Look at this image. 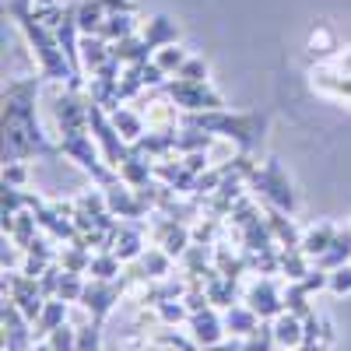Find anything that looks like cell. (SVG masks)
Returning a JSON list of instances; mask_svg holds the SVG:
<instances>
[{
    "label": "cell",
    "mask_w": 351,
    "mask_h": 351,
    "mask_svg": "<svg viewBox=\"0 0 351 351\" xmlns=\"http://www.w3.org/2000/svg\"><path fill=\"white\" fill-rule=\"evenodd\" d=\"M155 313L162 319V327H176V324H186L190 319V309H186L183 299H165V302L155 306Z\"/></svg>",
    "instance_id": "obj_27"
},
{
    "label": "cell",
    "mask_w": 351,
    "mask_h": 351,
    "mask_svg": "<svg viewBox=\"0 0 351 351\" xmlns=\"http://www.w3.org/2000/svg\"><path fill=\"white\" fill-rule=\"evenodd\" d=\"M152 60H155L169 77H176V74L183 71V64L190 60V53H186L180 43H169V46H162V49H155V53H152Z\"/></svg>",
    "instance_id": "obj_23"
},
{
    "label": "cell",
    "mask_w": 351,
    "mask_h": 351,
    "mask_svg": "<svg viewBox=\"0 0 351 351\" xmlns=\"http://www.w3.org/2000/svg\"><path fill=\"white\" fill-rule=\"evenodd\" d=\"M84 274H74V271H64V278H60V295L64 302H81V295H84Z\"/></svg>",
    "instance_id": "obj_29"
},
{
    "label": "cell",
    "mask_w": 351,
    "mask_h": 351,
    "mask_svg": "<svg viewBox=\"0 0 351 351\" xmlns=\"http://www.w3.org/2000/svg\"><path fill=\"white\" fill-rule=\"evenodd\" d=\"M32 4H36V8H56L60 0H32Z\"/></svg>",
    "instance_id": "obj_38"
},
{
    "label": "cell",
    "mask_w": 351,
    "mask_h": 351,
    "mask_svg": "<svg viewBox=\"0 0 351 351\" xmlns=\"http://www.w3.org/2000/svg\"><path fill=\"white\" fill-rule=\"evenodd\" d=\"M313 263H316V267H324V271H337V267H344V263H351V232L337 228V236L327 246V253H319Z\"/></svg>",
    "instance_id": "obj_16"
},
{
    "label": "cell",
    "mask_w": 351,
    "mask_h": 351,
    "mask_svg": "<svg viewBox=\"0 0 351 351\" xmlns=\"http://www.w3.org/2000/svg\"><path fill=\"white\" fill-rule=\"evenodd\" d=\"M211 351H243V344H228V341H221V344L211 348Z\"/></svg>",
    "instance_id": "obj_36"
},
{
    "label": "cell",
    "mask_w": 351,
    "mask_h": 351,
    "mask_svg": "<svg viewBox=\"0 0 351 351\" xmlns=\"http://www.w3.org/2000/svg\"><path fill=\"white\" fill-rule=\"evenodd\" d=\"M267 225H271V232H274V239L285 246V250H299V243H302V236H299V228H295V221H291L285 211H278V208H271L267 204Z\"/></svg>",
    "instance_id": "obj_17"
},
{
    "label": "cell",
    "mask_w": 351,
    "mask_h": 351,
    "mask_svg": "<svg viewBox=\"0 0 351 351\" xmlns=\"http://www.w3.org/2000/svg\"><path fill=\"white\" fill-rule=\"evenodd\" d=\"M285 309L288 313H295V316H313L316 309L309 306V291L302 288V281H288V288H285Z\"/></svg>",
    "instance_id": "obj_25"
},
{
    "label": "cell",
    "mask_w": 351,
    "mask_h": 351,
    "mask_svg": "<svg viewBox=\"0 0 351 351\" xmlns=\"http://www.w3.org/2000/svg\"><path fill=\"white\" fill-rule=\"evenodd\" d=\"M120 295H123V278H120V281H99V278H92V281L84 285L81 309L102 324V319L109 316V309L120 302Z\"/></svg>",
    "instance_id": "obj_5"
},
{
    "label": "cell",
    "mask_w": 351,
    "mask_h": 351,
    "mask_svg": "<svg viewBox=\"0 0 351 351\" xmlns=\"http://www.w3.org/2000/svg\"><path fill=\"white\" fill-rule=\"evenodd\" d=\"M186 123H190V127H200V130H208V134H215V137H221V141L239 144L243 152L253 148V144L260 141V130H263V120H260V116H232V112H225V109L190 112Z\"/></svg>",
    "instance_id": "obj_2"
},
{
    "label": "cell",
    "mask_w": 351,
    "mask_h": 351,
    "mask_svg": "<svg viewBox=\"0 0 351 351\" xmlns=\"http://www.w3.org/2000/svg\"><path fill=\"white\" fill-rule=\"evenodd\" d=\"M77 351H102V324L88 319L77 327Z\"/></svg>",
    "instance_id": "obj_28"
},
{
    "label": "cell",
    "mask_w": 351,
    "mask_h": 351,
    "mask_svg": "<svg viewBox=\"0 0 351 351\" xmlns=\"http://www.w3.org/2000/svg\"><path fill=\"white\" fill-rule=\"evenodd\" d=\"M295 351H327V344L324 341H302Z\"/></svg>",
    "instance_id": "obj_35"
},
{
    "label": "cell",
    "mask_w": 351,
    "mask_h": 351,
    "mask_svg": "<svg viewBox=\"0 0 351 351\" xmlns=\"http://www.w3.org/2000/svg\"><path fill=\"white\" fill-rule=\"evenodd\" d=\"M260 324H263V319H260L250 306H228V309H225V330H228L232 337H250Z\"/></svg>",
    "instance_id": "obj_18"
},
{
    "label": "cell",
    "mask_w": 351,
    "mask_h": 351,
    "mask_svg": "<svg viewBox=\"0 0 351 351\" xmlns=\"http://www.w3.org/2000/svg\"><path fill=\"white\" fill-rule=\"evenodd\" d=\"M102 8H106L109 14H116V11H134L130 0H102Z\"/></svg>",
    "instance_id": "obj_34"
},
{
    "label": "cell",
    "mask_w": 351,
    "mask_h": 351,
    "mask_svg": "<svg viewBox=\"0 0 351 351\" xmlns=\"http://www.w3.org/2000/svg\"><path fill=\"white\" fill-rule=\"evenodd\" d=\"M109 60H112V43L109 39H102V36H81V67L88 74L102 71Z\"/></svg>",
    "instance_id": "obj_11"
},
{
    "label": "cell",
    "mask_w": 351,
    "mask_h": 351,
    "mask_svg": "<svg viewBox=\"0 0 351 351\" xmlns=\"http://www.w3.org/2000/svg\"><path fill=\"white\" fill-rule=\"evenodd\" d=\"M67 313H71V302H64L60 295L46 299V306H43V313H39V319H36V337H46L49 330H56L60 324H67Z\"/></svg>",
    "instance_id": "obj_19"
},
{
    "label": "cell",
    "mask_w": 351,
    "mask_h": 351,
    "mask_svg": "<svg viewBox=\"0 0 351 351\" xmlns=\"http://www.w3.org/2000/svg\"><path fill=\"white\" fill-rule=\"evenodd\" d=\"M162 92L172 99L176 109L183 112H208V109H225L221 95L208 81H183V77H169Z\"/></svg>",
    "instance_id": "obj_4"
},
{
    "label": "cell",
    "mask_w": 351,
    "mask_h": 351,
    "mask_svg": "<svg viewBox=\"0 0 351 351\" xmlns=\"http://www.w3.org/2000/svg\"><path fill=\"white\" fill-rule=\"evenodd\" d=\"M309 263H313V260H309L302 250H285V253H281V271H285L288 281H302V278L313 271Z\"/></svg>",
    "instance_id": "obj_26"
},
{
    "label": "cell",
    "mask_w": 351,
    "mask_h": 351,
    "mask_svg": "<svg viewBox=\"0 0 351 351\" xmlns=\"http://www.w3.org/2000/svg\"><path fill=\"white\" fill-rule=\"evenodd\" d=\"M274 337H278V344L285 348V351H295L302 341H306V324H302V316H295V313H281L278 319H274Z\"/></svg>",
    "instance_id": "obj_13"
},
{
    "label": "cell",
    "mask_w": 351,
    "mask_h": 351,
    "mask_svg": "<svg viewBox=\"0 0 351 351\" xmlns=\"http://www.w3.org/2000/svg\"><path fill=\"white\" fill-rule=\"evenodd\" d=\"M246 306L260 316V319H278L285 313V295L278 291L274 278H260L246 288Z\"/></svg>",
    "instance_id": "obj_8"
},
{
    "label": "cell",
    "mask_w": 351,
    "mask_h": 351,
    "mask_svg": "<svg viewBox=\"0 0 351 351\" xmlns=\"http://www.w3.org/2000/svg\"><path fill=\"white\" fill-rule=\"evenodd\" d=\"M109 120H112V127L120 130V137H123L127 144H137L144 134H148V120H144V112H141L137 106H120V109H112Z\"/></svg>",
    "instance_id": "obj_10"
},
{
    "label": "cell",
    "mask_w": 351,
    "mask_h": 351,
    "mask_svg": "<svg viewBox=\"0 0 351 351\" xmlns=\"http://www.w3.org/2000/svg\"><path fill=\"white\" fill-rule=\"evenodd\" d=\"M152 46L144 43V36L137 32V36H127V39H120V43H112V56L120 60L123 67H137V64H148L152 60Z\"/></svg>",
    "instance_id": "obj_12"
},
{
    "label": "cell",
    "mask_w": 351,
    "mask_h": 351,
    "mask_svg": "<svg viewBox=\"0 0 351 351\" xmlns=\"http://www.w3.org/2000/svg\"><path fill=\"white\" fill-rule=\"evenodd\" d=\"M278 348L281 344L274 337V319H263L250 337H243V351H278Z\"/></svg>",
    "instance_id": "obj_24"
},
{
    "label": "cell",
    "mask_w": 351,
    "mask_h": 351,
    "mask_svg": "<svg viewBox=\"0 0 351 351\" xmlns=\"http://www.w3.org/2000/svg\"><path fill=\"white\" fill-rule=\"evenodd\" d=\"M46 341H49L56 351H77V327L60 324L56 330H49V334H46Z\"/></svg>",
    "instance_id": "obj_30"
},
{
    "label": "cell",
    "mask_w": 351,
    "mask_h": 351,
    "mask_svg": "<svg viewBox=\"0 0 351 351\" xmlns=\"http://www.w3.org/2000/svg\"><path fill=\"white\" fill-rule=\"evenodd\" d=\"M334 236H337V228L330 225V221H319V225H313L306 236H302V243H299V250L309 256V260H316L319 253H327V246L334 243Z\"/></svg>",
    "instance_id": "obj_20"
},
{
    "label": "cell",
    "mask_w": 351,
    "mask_h": 351,
    "mask_svg": "<svg viewBox=\"0 0 351 351\" xmlns=\"http://www.w3.org/2000/svg\"><path fill=\"white\" fill-rule=\"evenodd\" d=\"M88 274L99 278V281H120V274H123V260L116 256L112 250H99V253H92Z\"/></svg>",
    "instance_id": "obj_21"
},
{
    "label": "cell",
    "mask_w": 351,
    "mask_h": 351,
    "mask_svg": "<svg viewBox=\"0 0 351 351\" xmlns=\"http://www.w3.org/2000/svg\"><path fill=\"white\" fill-rule=\"evenodd\" d=\"M137 32H141V25L134 21V11H116L102 25V39H109V43H120V39L137 36Z\"/></svg>",
    "instance_id": "obj_22"
},
{
    "label": "cell",
    "mask_w": 351,
    "mask_h": 351,
    "mask_svg": "<svg viewBox=\"0 0 351 351\" xmlns=\"http://www.w3.org/2000/svg\"><path fill=\"white\" fill-rule=\"evenodd\" d=\"M32 351H56V348H53V344L43 337V341H36V344H32Z\"/></svg>",
    "instance_id": "obj_37"
},
{
    "label": "cell",
    "mask_w": 351,
    "mask_h": 351,
    "mask_svg": "<svg viewBox=\"0 0 351 351\" xmlns=\"http://www.w3.org/2000/svg\"><path fill=\"white\" fill-rule=\"evenodd\" d=\"M327 291H334V295H351V263H344V267L330 271Z\"/></svg>",
    "instance_id": "obj_31"
},
{
    "label": "cell",
    "mask_w": 351,
    "mask_h": 351,
    "mask_svg": "<svg viewBox=\"0 0 351 351\" xmlns=\"http://www.w3.org/2000/svg\"><path fill=\"white\" fill-rule=\"evenodd\" d=\"M186 327H190V337H193L204 351L218 348V344L225 341V334H228V330H225V316H218V309H215V306L200 309V313H190Z\"/></svg>",
    "instance_id": "obj_7"
},
{
    "label": "cell",
    "mask_w": 351,
    "mask_h": 351,
    "mask_svg": "<svg viewBox=\"0 0 351 351\" xmlns=\"http://www.w3.org/2000/svg\"><path fill=\"white\" fill-rule=\"evenodd\" d=\"M141 228H144V221H120V228L112 232V253L120 256L123 263H134V260H141V253L148 250V243H144V236H141Z\"/></svg>",
    "instance_id": "obj_9"
},
{
    "label": "cell",
    "mask_w": 351,
    "mask_h": 351,
    "mask_svg": "<svg viewBox=\"0 0 351 351\" xmlns=\"http://www.w3.org/2000/svg\"><path fill=\"white\" fill-rule=\"evenodd\" d=\"M36 324L11 299H4V351H32Z\"/></svg>",
    "instance_id": "obj_6"
},
{
    "label": "cell",
    "mask_w": 351,
    "mask_h": 351,
    "mask_svg": "<svg viewBox=\"0 0 351 351\" xmlns=\"http://www.w3.org/2000/svg\"><path fill=\"white\" fill-rule=\"evenodd\" d=\"M74 18H77L81 36H102V25H106L109 11L102 8V0H81L74 8Z\"/></svg>",
    "instance_id": "obj_15"
},
{
    "label": "cell",
    "mask_w": 351,
    "mask_h": 351,
    "mask_svg": "<svg viewBox=\"0 0 351 351\" xmlns=\"http://www.w3.org/2000/svg\"><path fill=\"white\" fill-rule=\"evenodd\" d=\"M250 186L263 197V204H271V208H278V211H285V215H291L299 208V200H295V190H291V183H288V176H285V169L271 158L263 169H253L250 176Z\"/></svg>",
    "instance_id": "obj_3"
},
{
    "label": "cell",
    "mask_w": 351,
    "mask_h": 351,
    "mask_svg": "<svg viewBox=\"0 0 351 351\" xmlns=\"http://www.w3.org/2000/svg\"><path fill=\"white\" fill-rule=\"evenodd\" d=\"M25 180H28L25 162H21V158H11V162L4 165V183H8V186H25Z\"/></svg>",
    "instance_id": "obj_33"
},
{
    "label": "cell",
    "mask_w": 351,
    "mask_h": 351,
    "mask_svg": "<svg viewBox=\"0 0 351 351\" xmlns=\"http://www.w3.org/2000/svg\"><path fill=\"white\" fill-rule=\"evenodd\" d=\"M141 36H144V43H148L152 49H162V46H169V43H180V28H176L172 18L155 14L148 25H141Z\"/></svg>",
    "instance_id": "obj_14"
},
{
    "label": "cell",
    "mask_w": 351,
    "mask_h": 351,
    "mask_svg": "<svg viewBox=\"0 0 351 351\" xmlns=\"http://www.w3.org/2000/svg\"><path fill=\"white\" fill-rule=\"evenodd\" d=\"M36 99H39V77L11 81L4 88V134H8V155L11 158H32L53 152L39 120H36Z\"/></svg>",
    "instance_id": "obj_1"
},
{
    "label": "cell",
    "mask_w": 351,
    "mask_h": 351,
    "mask_svg": "<svg viewBox=\"0 0 351 351\" xmlns=\"http://www.w3.org/2000/svg\"><path fill=\"white\" fill-rule=\"evenodd\" d=\"M176 77H183V81H208V64H204L200 56H190V60L183 64V71L176 74Z\"/></svg>",
    "instance_id": "obj_32"
}]
</instances>
